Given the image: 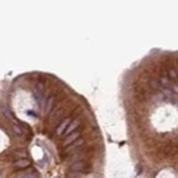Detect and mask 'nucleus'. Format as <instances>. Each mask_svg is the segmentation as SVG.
Segmentation results:
<instances>
[{
    "label": "nucleus",
    "instance_id": "obj_2",
    "mask_svg": "<svg viewBox=\"0 0 178 178\" xmlns=\"http://www.w3.org/2000/svg\"><path fill=\"white\" fill-rule=\"evenodd\" d=\"M78 138H80V131H74L73 134H70L68 137H66V140L63 141V147H64V148L70 147L73 143H76Z\"/></svg>",
    "mask_w": 178,
    "mask_h": 178
},
{
    "label": "nucleus",
    "instance_id": "obj_3",
    "mask_svg": "<svg viewBox=\"0 0 178 178\" xmlns=\"http://www.w3.org/2000/svg\"><path fill=\"white\" fill-rule=\"evenodd\" d=\"M71 121H73V120H71V117H70V118H67V120H64V121L61 122V124L56 128V134H64V133H66V130L68 128V125L71 124Z\"/></svg>",
    "mask_w": 178,
    "mask_h": 178
},
{
    "label": "nucleus",
    "instance_id": "obj_8",
    "mask_svg": "<svg viewBox=\"0 0 178 178\" xmlns=\"http://www.w3.org/2000/svg\"><path fill=\"white\" fill-rule=\"evenodd\" d=\"M168 76L171 80H178V74H177V70L175 68H170L168 70Z\"/></svg>",
    "mask_w": 178,
    "mask_h": 178
},
{
    "label": "nucleus",
    "instance_id": "obj_10",
    "mask_svg": "<svg viewBox=\"0 0 178 178\" xmlns=\"http://www.w3.org/2000/svg\"><path fill=\"white\" fill-rule=\"evenodd\" d=\"M160 81H157V80H151V86H153V89L155 90H160L161 89V84H158Z\"/></svg>",
    "mask_w": 178,
    "mask_h": 178
},
{
    "label": "nucleus",
    "instance_id": "obj_9",
    "mask_svg": "<svg viewBox=\"0 0 178 178\" xmlns=\"http://www.w3.org/2000/svg\"><path fill=\"white\" fill-rule=\"evenodd\" d=\"M160 83H161L163 87H168V86H170V78L165 77V76H164V77L161 76V77H160Z\"/></svg>",
    "mask_w": 178,
    "mask_h": 178
},
{
    "label": "nucleus",
    "instance_id": "obj_11",
    "mask_svg": "<svg viewBox=\"0 0 178 178\" xmlns=\"http://www.w3.org/2000/svg\"><path fill=\"white\" fill-rule=\"evenodd\" d=\"M13 130H14V131H16V134H19V135H22V134H23L22 128H20V127H19V125H16V127H14V128H13Z\"/></svg>",
    "mask_w": 178,
    "mask_h": 178
},
{
    "label": "nucleus",
    "instance_id": "obj_4",
    "mask_svg": "<svg viewBox=\"0 0 178 178\" xmlns=\"http://www.w3.org/2000/svg\"><path fill=\"white\" fill-rule=\"evenodd\" d=\"M83 143H84V138H81V137H80V138H78L76 143H73V144L70 145V147H67V148H66V153H64V155H67V154H71V153H76L74 150H76V148H78V147L83 144Z\"/></svg>",
    "mask_w": 178,
    "mask_h": 178
},
{
    "label": "nucleus",
    "instance_id": "obj_7",
    "mask_svg": "<svg viewBox=\"0 0 178 178\" xmlns=\"http://www.w3.org/2000/svg\"><path fill=\"white\" fill-rule=\"evenodd\" d=\"M14 167L17 168V170H23V168H27V167H30V161H29L27 158H20V160L14 161Z\"/></svg>",
    "mask_w": 178,
    "mask_h": 178
},
{
    "label": "nucleus",
    "instance_id": "obj_5",
    "mask_svg": "<svg viewBox=\"0 0 178 178\" xmlns=\"http://www.w3.org/2000/svg\"><path fill=\"white\" fill-rule=\"evenodd\" d=\"M78 125H80V120H78V118H76V120H73V121H71V124L68 125V128L66 130V133H64V135H66V137H68L70 134H73L74 131H77V127H78Z\"/></svg>",
    "mask_w": 178,
    "mask_h": 178
},
{
    "label": "nucleus",
    "instance_id": "obj_6",
    "mask_svg": "<svg viewBox=\"0 0 178 178\" xmlns=\"http://www.w3.org/2000/svg\"><path fill=\"white\" fill-rule=\"evenodd\" d=\"M54 101H56V98H54V96H50V97H47V101H46V106H44V114L47 115L49 113L53 110V106H54Z\"/></svg>",
    "mask_w": 178,
    "mask_h": 178
},
{
    "label": "nucleus",
    "instance_id": "obj_1",
    "mask_svg": "<svg viewBox=\"0 0 178 178\" xmlns=\"http://www.w3.org/2000/svg\"><path fill=\"white\" fill-rule=\"evenodd\" d=\"M90 170V164L87 161H77L71 165V171H78V172H86Z\"/></svg>",
    "mask_w": 178,
    "mask_h": 178
}]
</instances>
